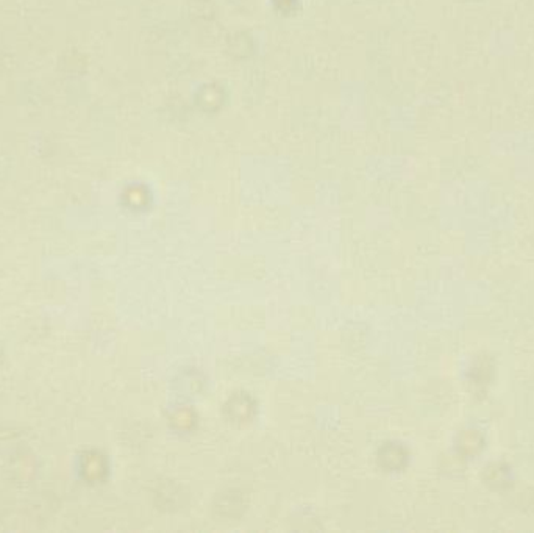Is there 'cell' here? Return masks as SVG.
<instances>
[{"mask_svg": "<svg viewBox=\"0 0 534 533\" xmlns=\"http://www.w3.org/2000/svg\"><path fill=\"white\" fill-rule=\"evenodd\" d=\"M483 435L477 430H472V428L459 435V451L464 452L468 457L480 452L483 449Z\"/></svg>", "mask_w": 534, "mask_h": 533, "instance_id": "7a4b0ae2", "label": "cell"}, {"mask_svg": "<svg viewBox=\"0 0 534 533\" xmlns=\"http://www.w3.org/2000/svg\"><path fill=\"white\" fill-rule=\"evenodd\" d=\"M509 468H506L503 463H492L488 468H484V480L488 482V485L495 488H503L509 485Z\"/></svg>", "mask_w": 534, "mask_h": 533, "instance_id": "6da1fadb", "label": "cell"}]
</instances>
